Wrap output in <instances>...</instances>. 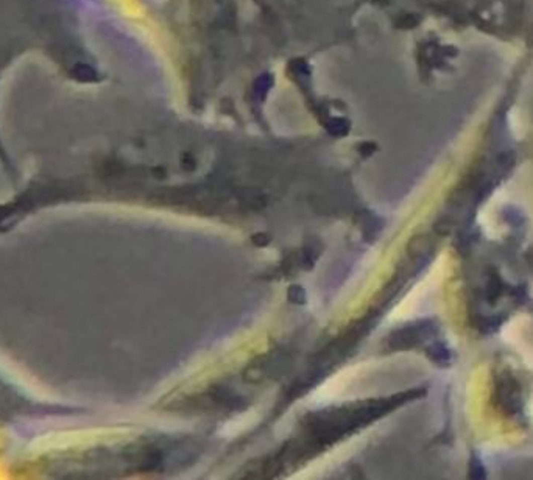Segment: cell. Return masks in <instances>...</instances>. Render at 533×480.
Here are the masks:
<instances>
[{"label":"cell","instance_id":"1","mask_svg":"<svg viewBox=\"0 0 533 480\" xmlns=\"http://www.w3.org/2000/svg\"><path fill=\"white\" fill-rule=\"evenodd\" d=\"M496 398L497 404L508 415H514L521 412V393L519 383L508 373L502 371L496 379Z\"/></svg>","mask_w":533,"mask_h":480},{"label":"cell","instance_id":"2","mask_svg":"<svg viewBox=\"0 0 533 480\" xmlns=\"http://www.w3.org/2000/svg\"><path fill=\"white\" fill-rule=\"evenodd\" d=\"M432 351H433V355H432L433 362L443 363V365H448V363H449V360H451V352H449L448 348H445L443 345H436V346L432 348Z\"/></svg>","mask_w":533,"mask_h":480},{"label":"cell","instance_id":"3","mask_svg":"<svg viewBox=\"0 0 533 480\" xmlns=\"http://www.w3.org/2000/svg\"><path fill=\"white\" fill-rule=\"evenodd\" d=\"M469 475L473 478H482L485 477V468L479 458H471V463H469Z\"/></svg>","mask_w":533,"mask_h":480}]
</instances>
